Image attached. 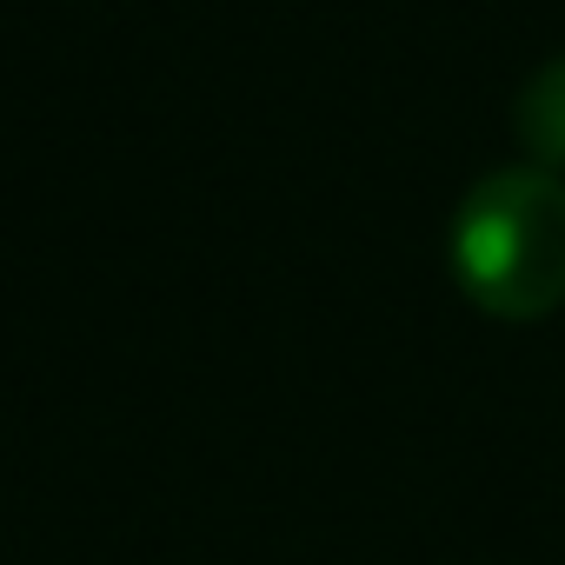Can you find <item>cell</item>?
Instances as JSON below:
<instances>
[{"mask_svg":"<svg viewBox=\"0 0 565 565\" xmlns=\"http://www.w3.org/2000/svg\"><path fill=\"white\" fill-rule=\"evenodd\" d=\"M446 266L492 320H545L565 307V186L545 167H499L452 206Z\"/></svg>","mask_w":565,"mask_h":565,"instance_id":"cell-1","label":"cell"},{"mask_svg":"<svg viewBox=\"0 0 565 565\" xmlns=\"http://www.w3.org/2000/svg\"><path fill=\"white\" fill-rule=\"evenodd\" d=\"M512 127H519V147L532 153V167L545 173H565V54L545 61L519 100H512Z\"/></svg>","mask_w":565,"mask_h":565,"instance_id":"cell-2","label":"cell"}]
</instances>
